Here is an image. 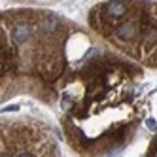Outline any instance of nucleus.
Returning <instances> with one entry per match:
<instances>
[{
    "label": "nucleus",
    "mask_w": 157,
    "mask_h": 157,
    "mask_svg": "<svg viewBox=\"0 0 157 157\" xmlns=\"http://www.w3.org/2000/svg\"><path fill=\"white\" fill-rule=\"evenodd\" d=\"M30 38V27L29 25H15L12 29V40L15 46H23V44Z\"/></svg>",
    "instance_id": "nucleus-3"
},
{
    "label": "nucleus",
    "mask_w": 157,
    "mask_h": 157,
    "mask_svg": "<svg viewBox=\"0 0 157 157\" xmlns=\"http://www.w3.org/2000/svg\"><path fill=\"white\" fill-rule=\"evenodd\" d=\"M146 123H148V129H151V131H155V129H157V125H155V119H148Z\"/></svg>",
    "instance_id": "nucleus-5"
},
{
    "label": "nucleus",
    "mask_w": 157,
    "mask_h": 157,
    "mask_svg": "<svg viewBox=\"0 0 157 157\" xmlns=\"http://www.w3.org/2000/svg\"><path fill=\"white\" fill-rule=\"evenodd\" d=\"M40 29H42V32H46V34L57 32V30H59V21L55 19V17H42V21H40Z\"/></svg>",
    "instance_id": "nucleus-4"
},
{
    "label": "nucleus",
    "mask_w": 157,
    "mask_h": 157,
    "mask_svg": "<svg viewBox=\"0 0 157 157\" xmlns=\"http://www.w3.org/2000/svg\"><path fill=\"white\" fill-rule=\"evenodd\" d=\"M125 15V2L123 0H112V2L104 8V21L108 19H123Z\"/></svg>",
    "instance_id": "nucleus-1"
},
{
    "label": "nucleus",
    "mask_w": 157,
    "mask_h": 157,
    "mask_svg": "<svg viewBox=\"0 0 157 157\" xmlns=\"http://www.w3.org/2000/svg\"><path fill=\"white\" fill-rule=\"evenodd\" d=\"M17 110H19V106H15V104H13V106H6V108H2V112H17Z\"/></svg>",
    "instance_id": "nucleus-6"
},
{
    "label": "nucleus",
    "mask_w": 157,
    "mask_h": 157,
    "mask_svg": "<svg viewBox=\"0 0 157 157\" xmlns=\"http://www.w3.org/2000/svg\"><path fill=\"white\" fill-rule=\"evenodd\" d=\"M116 32H117V38H119V40L129 42V40H132L134 36H136L138 27H136V23H134V21H123L121 25H117Z\"/></svg>",
    "instance_id": "nucleus-2"
}]
</instances>
